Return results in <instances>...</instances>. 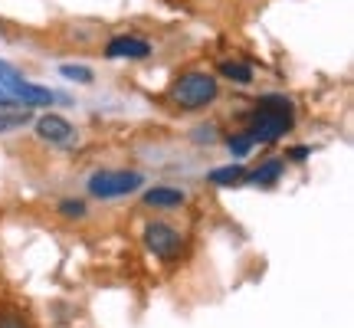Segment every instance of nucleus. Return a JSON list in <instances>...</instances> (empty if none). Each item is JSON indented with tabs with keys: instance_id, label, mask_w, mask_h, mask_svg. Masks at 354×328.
<instances>
[{
	"instance_id": "f03ea898",
	"label": "nucleus",
	"mask_w": 354,
	"mask_h": 328,
	"mask_svg": "<svg viewBox=\"0 0 354 328\" xmlns=\"http://www.w3.org/2000/svg\"><path fill=\"white\" fill-rule=\"evenodd\" d=\"M171 102L184 112H201L207 105H214L220 99V82L214 73H203V69H190L171 82Z\"/></svg>"
},
{
	"instance_id": "4468645a",
	"label": "nucleus",
	"mask_w": 354,
	"mask_h": 328,
	"mask_svg": "<svg viewBox=\"0 0 354 328\" xmlns=\"http://www.w3.org/2000/svg\"><path fill=\"white\" fill-rule=\"evenodd\" d=\"M20 82H24V76H20L10 63H3V60H0V89H7V92L13 95V89L20 86Z\"/></svg>"
},
{
	"instance_id": "f257e3e1",
	"label": "nucleus",
	"mask_w": 354,
	"mask_h": 328,
	"mask_svg": "<svg viewBox=\"0 0 354 328\" xmlns=\"http://www.w3.org/2000/svg\"><path fill=\"white\" fill-rule=\"evenodd\" d=\"M295 105L286 95H263L256 102L253 122H250V138L253 145H272L279 141L286 131H292V122H295Z\"/></svg>"
},
{
	"instance_id": "ddd939ff",
	"label": "nucleus",
	"mask_w": 354,
	"mask_h": 328,
	"mask_svg": "<svg viewBox=\"0 0 354 328\" xmlns=\"http://www.w3.org/2000/svg\"><path fill=\"white\" fill-rule=\"evenodd\" d=\"M227 148H230V154L246 158V154L253 152V138H250V131H236V135H230V138H227Z\"/></svg>"
},
{
	"instance_id": "9d476101",
	"label": "nucleus",
	"mask_w": 354,
	"mask_h": 328,
	"mask_svg": "<svg viewBox=\"0 0 354 328\" xmlns=\"http://www.w3.org/2000/svg\"><path fill=\"white\" fill-rule=\"evenodd\" d=\"M216 69H220V76L233 79V82H240V86H250V82H253V69L243 63V60H220Z\"/></svg>"
},
{
	"instance_id": "6ab92c4d",
	"label": "nucleus",
	"mask_w": 354,
	"mask_h": 328,
	"mask_svg": "<svg viewBox=\"0 0 354 328\" xmlns=\"http://www.w3.org/2000/svg\"><path fill=\"white\" fill-rule=\"evenodd\" d=\"M17 105H20V102L13 99V95L7 92V89H0V109H17Z\"/></svg>"
},
{
	"instance_id": "2eb2a0df",
	"label": "nucleus",
	"mask_w": 354,
	"mask_h": 328,
	"mask_svg": "<svg viewBox=\"0 0 354 328\" xmlns=\"http://www.w3.org/2000/svg\"><path fill=\"white\" fill-rule=\"evenodd\" d=\"M59 217H66V220H82V217H86V203L82 201H63L59 203Z\"/></svg>"
},
{
	"instance_id": "dca6fc26",
	"label": "nucleus",
	"mask_w": 354,
	"mask_h": 328,
	"mask_svg": "<svg viewBox=\"0 0 354 328\" xmlns=\"http://www.w3.org/2000/svg\"><path fill=\"white\" fill-rule=\"evenodd\" d=\"M59 73H63L66 79H73V82H92V69H86V66H59Z\"/></svg>"
},
{
	"instance_id": "f8f14e48",
	"label": "nucleus",
	"mask_w": 354,
	"mask_h": 328,
	"mask_svg": "<svg viewBox=\"0 0 354 328\" xmlns=\"http://www.w3.org/2000/svg\"><path fill=\"white\" fill-rule=\"evenodd\" d=\"M33 122V112H20V109H0V135L3 131H17V128H24Z\"/></svg>"
},
{
	"instance_id": "1a4fd4ad",
	"label": "nucleus",
	"mask_w": 354,
	"mask_h": 328,
	"mask_svg": "<svg viewBox=\"0 0 354 328\" xmlns=\"http://www.w3.org/2000/svg\"><path fill=\"white\" fill-rule=\"evenodd\" d=\"M282 171H286V158H269L256 171H246V177L253 184H259V188H269V184H276L279 177H282Z\"/></svg>"
},
{
	"instance_id": "0eeeda50",
	"label": "nucleus",
	"mask_w": 354,
	"mask_h": 328,
	"mask_svg": "<svg viewBox=\"0 0 354 328\" xmlns=\"http://www.w3.org/2000/svg\"><path fill=\"white\" fill-rule=\"evenodd\" d=\"M13 99L20 102L24 109H37V105H53L56 102V95H53L46 86H37V82H20V86L13 89Z\"/></svg>"
},
{
	"instance_id": "20e7f679",
	"label": "nucleus",
	"mask_w": 354,
	"mask_h": 328,
	"mask_svg": "<svg viewBox=\"0 0 354 328\" xmlns=\"http://www.w3.org/2000/svg\"><path fill=\"white\" fill-rule=\"evenodd\" d=\"M145 246L158 256V259H177L184 253V237L167 224H148L145 227Z\"/></svg>"
},
{
	"instance_id": "f3484780",
	"label": "nucleus",
	"mask_w": 354,
	"mask_h": 328,
	"mask_svg": "<svg viewBox=\"0 0 354 328\" xmlns=\"http://www.w3.org/2000/svg\"><path fill=\"white\" fill-rule=\"evenodd\" d=\"M0 328H30L26 325V318L20 312H13V309H0Z\"/></svg>"
},
{
	"instance_id": "7ed1b4c3",
	"label": "nucleus",
	"mask_w": 354,
	"mask_h": 328,
	"mask_svg": "<svg viewBox=\"0 0 354 328\" xmlns=\"http://www.w3.org/2000/svg\"><path fill=\"white\" fill-rule=\"evenodd\" d=\"M145 177L138 171H95L88 177V194L99 201H115V197H128L141 190Z\"/></svg>"
},
{
	"instance_id": "423d86ee",
	"label": "nucleus",
	"mask_w": 354,
	"mask_h": 328,
	"mask_svg": "<svg viewBox=\"0 0 354 328\" xmlns=\"http://www.w3.org/2000/svg\"><path fill=\"white\" fill-rule=\"evenodd\" d=\"M105 56L109 60H148L151 56V43L135 37V33H122V37H115L105 46Z\"/></svg>"
},
{
	"instance_id": "9b49d317",
	"label": "nucleus",
	"mask_w": 354,
	"mask_h": 328,
	"mask_svg": "<svg viewBox=\"0 0 354 328\" xmlns=\"http://www.w3.org/2000/svg\"><path fill=\"white\" fill-rule=\"evenodd\" d=\"M210 184H240L246 181V167L243 164H227V167H214L210 174H207Z\"/></svg>"
},
{
	"instance_id": "6e6552de",
	"label": "nucleus",
	"mask_w": 354,
	"mask_h": 328,
	"mask_svg": "<svg viewBox=\"0 0 354 328\" xmlns=\"http://www.w3.org/2000/svg\"><path fill=\"white\" fill-rule=\"evenodd\" d=\"M184 201H187V194H184L180 188H167V184H161V188L145 190V203H148V207H180Z\"/></svg>"
},
{
	"instance_id": "39448f33",
	"label": "nucleus",
	"mask_w": 354,
	"mask_h": 328,
	"mask_svg": "<svg viewBox=\"0 0 354 328\" xmlns=\"http://www.w3.org/2000/svg\"><path fill=\"white\" fill-rule=\"evenodd\" d=\"M33 125H37V138H39V141H46V145H56V148H69V145H73V141L79 138L76 128L69 125L63 115H56V112L39 115Z\"/></svg>"
},
{
	"instance_id": "a211bd4d",
	"label": "nucleus",
	"mask_w": 354,
	"mask_h": 328,
	"mask_svg": "<svg viewBox=\"0 0 354 328\" xmlns=\"http://www.w3.org/2000/svg\"><path fill=\"white\" fill-rule=\"evenodd\" d=\"M312 154V148H289V154H286V161H305Z\"/></svg>"
}]
</instances>
